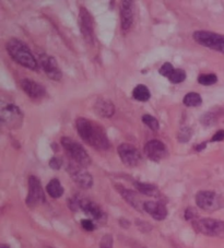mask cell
<instances>
[{"mask_svg": "<svg viewBox=\"0 0 224 248\" xmlns=\"http://www.w3.org/2000/svg\"><path fill=\"white\" fill-rule=\"evenodd\" d=\"M116 188H117V191L120 194V196L126 200V202L132 206L137 210H142L144 209V203L141 202V200L135 191H132L130 189H127L120 185H116Z\"/></svg>", "mask_w": 224, "mask_h": 248, "instance_id": "19", "label": "cell"}, {"mask_svg": "<svg viewBox=\"0 0 224 248\" xmlns=\"http://www.w3.org/2000/svg\"><path fill=\"white\" fill-rule=\"evenodd\" d=\"M193 40L198 44L224 54V35L210 31H196L192 34Z\"/></svg>", "mask_w": 224, "mask_h": 248, "instance_id": "5", "label": "cell"}, {"mask_svg": "<svg viewBox=\"0 0 224 248\" xmlns=\"http://www.w3.org/2000/svg\"><path fill=\"white\" fill-rule=\"evenodd\" d=\"M79 27L84 41L93 44L94 41V21L87 8L81 7L79 10Z\"/></svg>", "mask_w": 224, "mask_h": 248, "instance_id": "10", "label": "cell"}, {"mask_svg": "<svg viewBox=\"0 0 224 248\" xmlns=\"http://www.w3.org/2000/svg\"><path fill=\"white\" fill-rule=\"evenodd\" d=\"M62 165H63V161L60 160L59 157L54 156V157H51L49 161V168L53 170H60V168H62Z\"/></svg>", "mask_w": 224, "mask_h": 248, "instance_id": "33", "label": "cell"}, {"mask_svg": "<svg viewBox=\"0 0 224 248\" xmlns=\"http://www.w3.org/2000/svg\"><path fill=\"white\" fill-rule=\"evenodd\" d=\"M144 210L157 221L165 220L167 213H169L165 204L160 202H144Z\"/></svg>", "mask_w": 224, "mask_h": 248, "instance_id": "17", "label": "cell"}, {"mask_svg": "<svg viewBox=\"0 0 224 248\" xmlns=\"http://www.w3.org/2000/svg\"><path fill=\"white\" fill-rule=\"evenodd\" d=\"M192 135V130L191 127H183L178 132L177 139H178L179 142H182V143L188 142V141L191 140Z\"/></svg>", "mask_w": 224, "mask_h": 248, "instance_id": "28", "label": "cell"}, {"mask_svg": "<svg viewBox=\"0 0 224 248\" xmlns=\"http://www.w3.org/2000/svg\"><path fill=\"white\" fill-rule=\"evenodd\" d=\"M76 128L80 138L92 148L98 151H106L110 149L111 142L107 138L106 131L100 124L88 118L79 117L76 121Z\"/></svg>", "mask_w": 224, "mask_h": 248, "instance_id": "1", "label": "cell"}, {"mask_svg": "<svg viewBox=\"0 0 224 248\" xmlns=\"http://www.w3.org/2000/svg\"><path fill=\"white\" fill-rule=\"evenodd\" d=\"M198 83L205 87H209V85H213L218 82V77L215 74H202L198 76Z\"/></svg>", "mask_w": 224, "mask_h": 248, "instance_id": "24", "label": "cell"}, {"mask_svg": "<svg viewBox=\"0 0 224 248\" xmlns=\"http://www.w3.org/2000/svg\"><path fill=\"white\" fill-rule=\"evenodd\" d=\"M144 153L150 160L157 162V163L169 156V151H167L166 145L161 140L158 139L150 140L149 142L145 143Z\"/></svg>", "mask_w": 224, "mask_h": 248, "instance_id": "12", "label": "cell"}, {"mask_svg": "<svg viewBox=\"0 0 224 248\" xmlns=\"http://www.w3.org/2000/svg\"><path fill=\"white\" fill-rule=\"evenodd\" d=\"M224 140V130L221 129L215 132V134L212 136L211 138V142H221V141Z\"/></svg>", "mask_w": 224, "mask_h": 248, "instance_id": "34", "label": "cell"}, {"mask_svg": "<svg viewBox=\"0 0 224 248\" xmlns=\"http://www.w3.org/2000/svg\"><path fill=\"white\" fill-rule=\"evenodd\" d=\"M81 226H82V229L84 231H87V232H93V231L96 230V224H94L93 220L91 219L81 220Z\"/></svg>", "mask_w": 224, "mask_h": 248, "instance_id": "32", "label": "cell"}, {"mask_svg": "<svg viewBox=\"0 0 224 248\" xmlns=\"http://www.w3.org/2000/svg\"><path fill=\"white\" fill-rule=\"evenodd\" d=\"M62 145L64 149V151L67 152V155L71 157L73 162H76L77 164H79L83 168H88L91 164V157L88 155V152L85 151V149L77 141L72 140L69 137L64 136L62 138Z\"/></svg>", "mask_w": 224, "mask_h": 248, "instance_id": "3", "label": "cell"}, {"mask_svg": "<svg viewBox=\"0 0 224 248\" xmlns=\"http://www.w3.org/2000/svg\"><path fill=\"white\" fill-rule=\"evenodd\" d=\"M142 122L145 126H148L150 129L153 130V131H157L160 129V124H159L158 119L152 116V115H149V114H145L142 116Z\"/></svg>", "mask_w": 224, "mask_h": 248, "instance_id": "25", "label": "cell"}, {"mask_svg": "<svg viewBox=\"0 0 224 248\" xmlns=\"http://www.w3.org/2000/svg\"><path fill=\"white\" fill-rule=\"evenodd\" d=\"M207 143H208V142H202V143H199V144H196L195 145V151H197V152L204 151L205 149L207 148Z\"/></svg>", "mask_w": 224, "mask_h": 248, "instance_id": "35", "label": "cell"}, {"mask_svg": "<svg viewBox=\"0 0 224 248\" xmlns=\"http://www.w3.org/2000/svg\"><path fill=\"white\" fill-rule=\"evenodd\" d=\"M113 236L111 234H106L102 237L100 243V248H113Z\"/></svg>", "mask_w": 224, "mask_h": 248, "instance_id": "30", "label": "cell"}, {"mask_svg": "<svg viewBox=\"0 0 224 248\" xmlns=\"http://www.w3.org/2000/svg\"><path fill=\"white\" fill-rule=\"evenodd\" d=\"M46 191H47V194L51 197V198H55V199L60 198V197H62L64 192L63 185L60 184V182L57 178L50 179L49 183L47 184V186H46Z\"/></svg>", "mask_w": 224, "mask_h": 248, "instance_id": "21", "label": "cell"}, {"mask_svg": "<svg viewBox=\"0 0 224 248\" xmlns=\"http://www.w3.org/2000/svg\"><path fill=\"white\" fill-rule=\"evenodd\" d=\"M136 189L140 192V194L149 197H154V198H160L162 197L159 188L153 185V184H148V183H141V182H136L135 183Z\"/></svg>", "mask_w": 224, "mask_h": 248, "instance_id": "20", "label": "cell"}, {"mask_svg": "<svg viewBox=\"0 0 224 248\" xmlns=\"http://www.w3.org/2000/svg\"><path fill=\"white\" fill-rule=\"evenodd\" d=\"M133 22V1L124 0L120 3V25L123 31H128Z\"/></svg>", "mask_w": 224, "mask_h": 248, "instance_id": "16", "label": "cell"}, {"mask_svg": "<svg viewBox=\"0 0 224 248\" xmlns=\"http://www.w3.org/2000/svg\"><path fill=\"white\" fill-rule=\"evenodd\" d=\"M0 248H10V247L6 245V244H1V245H0Z\"/></svg>", "mask_w": 224, "mask_h": 248, "instance_id": "36", "label": "cell"}, {"mask_svg": "<svg viewBox=\"0 0 224 248\" xmlns=\"http://www.w3.org/2000/svg\"><path fill=\"white\" fill-rule=\"evenodd\" d=\"M67 172L70 175L77 185L84 189H89L93 185V177L85 168L77 164L76 162H70L67 166Z\"/></svg>", "mask_w": 224, "mask_h": 248, "instance_id": "9", "label": "cell"}, {"mask_svg": "<svg viewBox=\"0 0 224 248\" xmlns=\"http://www.w3.org/2000/svg\"><path fill=\"white\" fill-rule=\"evenodd\" d=\"M94 110L97 115L104 118H111L115 114V105L107 98H97L94 103Z\"/></svg>", "mask_w": 224, "mask_h": 248, "instance_id": "18", "label": "cell"}, {"mask_svg": "<svg viewBox=\"0 0 224 248\" xmlns=\"http://www.w3.org/2000/svg\"><path fill=\"white\" fill-rule=\"evenodd\" d=\"M132 97L139 102H148L151 98V92L144 84H138L133 89Z\"/></svg>", "mask_w": 224, "mask_h": 248, "instance_id": "22", "label": "cell"}, {"mask_svg": "<svg viewBox=\"0 0 224 248\" xmlns=\"http://www.w3.org/2000/svg\"><path fill=\"white\" fill-rule=\"evenodd\" d=\"M183 103L187 108H197L202 104V98L199 93L197 92H189L183 98Z\"/></svg>", "mask_w": 224, "mask_h": 248, "instance_id": "23", "label": "cell"}, {"mask_svg": "<svg viewBox=\"0 0 224 248\" xmlns=\"http://www.w3.org/2000/svg\"><path fill=\"white\" fill-rule=\"evenodd\" d=\"M20 87L23 90V92L34 101L42 100L46 95V89L41 83L33 80L22 79L20 81Z\"/></svg>", "mask_w": 224, "mask_h": 248, "instance_id": "15", "label": "cell"}, {"mask_svg": "<svg viewBox=\"0 0 224 248\" xmlns=\"http://www.w3.org/2000/svg\"><path fill=\"white\" fill-rule=\"evenodd\" d=\"M196 203L200 209L208 212L220 210L224 207V200L221 196L214 191L201 190L197 192Z\"/></svg>", "mask_w": 224, "mask_h": 248, "instance_id": "6", "label": "cell"}, {"mask_svg": "<svg viewBox=\"0 0 224 248\" xmlns=\"http://www.w3.org/2000/svg\"><path fill=\"white\" fill-rule=\"evenodd\" d=\"M117 152L123 163L129 168H135L140 163L141 155L135 145L130 143H122L118 145Z\"/></svg>", "mask_w": 224, "mask_h": 248, "instance_id": "11", "label": "cell"}, {"mask_svg": "<svg viewBox=\"0 0 224 248\" xmlns=\"http://www.w3.org/2000/svg\"><path fill=\"white\" fill-rule=\"evenodd\" d=\"M6 49L8 54L14 61L24 68L32 71L38 70V62L33 56L29 46L18 38H10L6 44Z\"/></svg>", "mask_w": 224, "mask_h": 248, "instance_id": "2", "label": "cell"}, {"mask_svg": "<svg viewBox=\"0 0 224 248\" xmlns=\"http://www.w3.org/2000/svg\"><path fill=\"white\" fill-rule=\"evenodd\" d=\"M198 217V212L193 207H188L185 210V219L187 221H195Z\"/></svg>", "mask_w": 224, "mask_h": 248, "instance_id": "31", "label": "cell"}, {"mask_svg": "<svg viewBox=\"0 0 224 248\" xmlns=\"http://www.w3.org/2000/svg\"><path fill=\"white\" fill-rule=\"evenodd\" d=\"M174 70H175V68L173 67V65H172L171 62H164L161 66L160 69H159V74L169 79L170 77H171V75L173 74Z\"/></svg>", "mask_w": 224, "mask_h": 248, "instance_id": "29", "label": "cell"}, {"mask_svg": "<svg viewBox=\"0 0 224 248\" xmlns=\"http://www.w3.org/2000/svg\"><path fill=\"white\" fill-rule=\"evenodd\" d=\"M192 225L197 233L206 236L224 238V221L207 217L192 221Z\"/></svg>", "mask_w": 224, "mask_h": 248, "instance_id": "4", "label": "cell"}, {"mask_svg": "<svg viewBox=\"0 0 224 248\" xmlns=\"http://www.w3.org/2000/svg\"><path fill=\"white\" fill-rule=\"evenodd\" d=\"M186 78H187L186 71L183 70V69H175L173 71V74L171 75L169 80L173 84H178V83L184 82V81L186 80Z\"/></svg>", "mask_w": 224, "mask_h": 248, "instance_id": "26", "label": "cell"}, {"mask_svg": "<svg viewBox=\"0 0 224 248\" xmlns=\"http://www.w3.org/2000/svg\"><path fill=\"white\" fill-rule=\"evenodd\" d=\"M23 113L18 106L15 104H9L1 109V124L9 129H19L23 124Z\"/></svg>", "mask_w": 224, "mask_h": 248, "instance_id": "7", "label": "cell"}, {"mask_svg": "<svg viewBox=\"0 0 224 248\" xmlns=\"http://www.w3.org/2000/svg\"><path fill=\"white\" fill-rule=\"evenodd\" d=\"M29 185V192L27 196V199H25V203L28 204L30 208H35L40 204L45 202V194L44 189H43L42 184L36 176H31L29 177L28 181Z\"/></svg>", "mask_w": 224, "mask_h": 248, "instance_id": "8", "label": "cell"}, {"mask_svg": "<svg viewBox=\"0 0 224 248\" xmlns=\"http://www.w3.org/2000/svg\"><path fill=\"white\" fill-rule=\"evenodd\" d=\"M79 210L83 211L85 215L91 217V220L98 222V223H105L106 213L102 210V208L92 200L87 198H80Z\"/></svg>", "mask_w": 224, "mask_h": 248, "instance_id": "13", "label": "cell"}, {"mask_svg": "<svg viewBox=\"0 0 224 248\" xmlns=\"http://www.w3.org/2000/svg\"><path fill=\"white\" fill-rule=\"evenodd\" d=\"M38 65L42 67V69L44 70L46 76L49 79L59 81L63 78V72L59 69L58 63L56 62V59L51 56H48L46 54H41L38 56Z\"/></svg>", "mask_w": 224, "mask_h": 248, "instance_id": "14", "label": "cell"}, {"mask_svg": "<svg viewBox=\"0 0 224 248\" xmlns=\"http://www.w3.org/2000/svg\"><path fill=\"white\" fill-rule=\"evenodd\" d=\"M200 123L202 125L206 126V127H209V126H213L215 124L218 123V116L217 114L213 113V112H208L204 114L200 118Z\"/></svg>", "mask_w": 224, "mask_h": 248, "instance_id": "27", "label": "cell"}]
</instances>
